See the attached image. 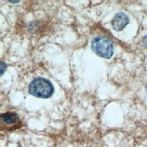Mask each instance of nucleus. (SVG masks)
<instances>
[{"label":"nucleus","mask_w":147,"mask_h":147,"mask_svg":"<svg viewBox=\"0 0 147 147\" xmlns=\"http://www.w3.org/2000/svg\"><path fill=\"white\" fill-rule=\"evenodd\" d=\"M142 43L145 47H147V36L144 37L142 39Z\"/></svg>","instance_id":"obj_6"},{"label":"nucleus","mask_w":147,"mask_h":147,"mask_svg":"<svg viewBox=\"0 0 147 147\" xmlns=\"http://www.w3.org/2000/svg\"><path fill=\"white\" fill-rule=\"evenodd\" d=\"M129 22V18L126 14L119 12L114 17L111 21L113 28L116 31L123 30Z\"/></svg>","instance_id":"obj_3"},{"label":"nucleus","mask_w":147,"mask_h":147,"mask_svg":"<svg viewBox=\"0 0 147 147\" xmlns=\"http://www.w3.org/2000/svg\"><path fill=\"white\" fill-rule=\"evenodd\" d=\"M29 92L32 95L41 98H48L54 92L52 84L44 78H34L29 84Z\"/></svg>","instance_id":"obj_1"},{"label":"nucleus","mask_w":147,"mask_h":147,"mask_svg":"<svg viewBox=\"0 0 147 147\" xmlns=\"http://www.w3.org/2000/svg\"><path fill=\"white\" fill-rule=\"evenodd\" d=\"M1 121L6 125L16 123L19 120L18 115L14 112H7L1 115Z\"/></svg>","instance_id":"obj_4"},{"label":"nucleus","mask_w":147,"mask_h":147,"mask_svg":"<svg viewBox=\"0 0 147 147\" xmlns=\"http://www.w3.org/2000/svg\"><path fill=\"white\" fill-rule=\"evenodd\" d=\"M91 49L97 55L105 59H110L113 55V43L105 36L94 38L91 41Z\"/></svg>","instance_id":"obj_2"},{"label":"nucleus","mask_w":147,"mask_h":147,"mask_svg":"<svg viewBox=\"0 0 147 147\" xmlns=\"http://www.w3.org/2000/svg\"><path fill=\"white\" fill-rule=\"evenodd\" d=\"M6 69V64L5 63L1 61V69H0V70H1V76H2L3 74Z\"/></svg>","instance_id":"obj_5"},{"label":"nucleus","mask_w":147,"mask_h":147,"mask_svg":"<svg viewBox=\"0 0 147 147\" xmlns=\"http://www.w3.org/2000/svg\"><path fill=\"white\" fill-rule=\"evenodd\" d=\"M146 90L147 91V83H146Z\"/></svg>","instance_id":"obj_8"},{"label":"nucleus","mask_w":147,"mask_h":147,"mask_svg":"<svg viewBox=\"0 0 147 147\" xmlns=\"http://www.w3.org/2000/svg\"><path fill=\"white\" fill-rule=\"evenodd\" d=\"M10 2H11V3H18L20 1H9Z\"/></svg>","instance_id":"obj_7"}]
</instances>
